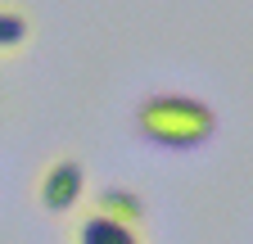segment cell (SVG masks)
<instances>
[{
    "instance_id": "cell-1",
    "label": "cell",
    "mask_w": 253,
    "mask_h": 244,
    "mask_svg": "<svg viewBox=\"0 0 253 244\" xmlns=\"http://www.w3.org/2000/svg\"><path fill=\"white\" fill-rule=\"evenodd\" d=\"M136 127L163 149H195L217 131V113L195 95H149L136 109Z\"/></svg>"
},
{
    "instance_id": "cell-2",
    "label": "cell",
    "mask_w": 253,
    "mask_h": 244,
    "mask_svg": "<svg viewBox=\"0 0 253 244\" xmlns=\"http://www.w3.org/2000/svg\"><path fill=\"white\" fill-rule=\"evenodd\" d=\"M82 190H86V172H82L77 159H59V163H50V172L41 176V203H45L50 212H68V208L82 199Z\"/></svg>"
},
{
    "instance_id": "cell-3",
    "label": "cell",
    "mask_w": 253,
    "mask_h": 244,
    "mask_svg": "<svg viewBox=\"0 0 253 244\" xmlns=\"http://www.w3.org/2000/svg\"><path fill=\"white\" fill-rule=\"evenodd\" d=\"M73 244H140V231L122 226L113 217H100V212H86L73 226Z\"/></svg>"
},
{
    "instance_id": "cell-4",
    "label": "cell",
    "mask_w": 253,
    "mask_h": 244,
    "mask_svg": "<svg viewBox=\"0 0 253 244\" xmlns=\"http://www.w3.org/2000/svg\"><path fill=\"white\" fill-rule=\"evenodd\" d=\"M90 212H100V217H113V222H122V226H131V231H140V222H145V203H140L131 190H122V186L100 190V195H95V208H90Z\"/></svg>"
},
{
    "instance_id": "cell-5",
    "label": "cell",
    "mask_w": 253,
    "mask_h": 244,
    "mask_svg": "<svg viewBox=\"0 0 253 244\" xmlns=\"http://www.w3.org/2000/svg\"><path fill=\"white\" fill-rule=\"evenodd\" d=\"M27 37H32V18L23 9H14V5H0V54L23 50Z\"/></svg>"
}]
</instances>
